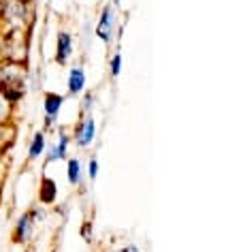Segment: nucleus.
<instances>
[{"mask_svg":"<svg viewBox=\"0 0 241 252\" xmlns=\"http://www.w3.org/2000/svg\"><path fill=\"white\" fill-rule=\"evenodd\" d=\"M45 148H47L45 133H43V130H36V133L32 135V141H30V146H28V158L36 160L43 152H45Z\"/></svg>","mask_w":241,"mask_h":252,"instance_id":"obj_12","label":"nucleus"},{"mask_svg":"<svg viewBox=\"0 0 241 252\" xmlns=\"http://www.w3.org/2000/svg\"><path fill=\"white\" fill-rule=\"evenodd\" d=\"M86 88V68L84 66H73L66 75V90L71 96H77V94L84 92Z\"/></svg>","mask_w":241,"mask_h":252,"instance_id":"obj_10","label":"nucleus"},{"mask_svg":"<svg viewBox=\"0 0 241 252\" xmlns=\"http://www.w3.org/2000/svg\"><path fill=\"white\" fill-rule=\"evenodd\" d=\"M68 143H71V135L66 133V128H58V143H54V146H49V152H47V162H58V160H64V158H66Z\"/></svg>","mask_w":241,"mask_h":252,"instance_id":"obj_9","label":"nucleus"},{"mask_svg":"<svg viewBox=\"0 0 241 252\" xmlns=\"http://www.w3.org/2000/svg\"><path fill=\"white\" fill-rule=\"evenodd\" d=\"M75 143H77L79 148H88L90 143L94 141V137H96V122H94L92 116H81V120L75 126Z\"/></svg>","mask_w":241,"mask_h":252,"instance_id":"obj_5","label":"nucleus"},{"mask_svg":"<svg viewBox=\"0 0 241 252\" xmlns=\"http://www.w3.org/2000/svg\"><path fill=\"white\" fill-rule=\"evenodd\" d=\"M11 116H13V103H11V100L0 92V126L9 124Z\"/></svg>","mask_w":241,"mask_h":252,"instance_id":"obj_14","label":"nucleus"},{"mask_svg":"<svg viewBox=\"0 0 241 252\" xmlns=\"http://www.w3.org/2000/svg\"><path fill=\"white\" fill-rule=\"evenodd\" d=\"M39 199L45 205H54L58 201V184L52 178H43L39 186Z\"/></svg>","mask_w":241,"mask_h":252,"instance_id":"obj_11","label":"nucleus"},{"mask_svg":"<svg viewBox=\"0 0 241 252\" xmlns=\"http://www.w3.org/2000/svg\"><path fill=\"white\" fill-rule=\"evenodd\" d=\"M0 92L13 105L26 94V64L9 60L0 62Z\"/></svg>","mask_w":241,"mask_h":252,"instance_id":"obj_1","label":"nucleus"},{"mask_svg":"<svg viewBox=\"0 0 241 252\" xmlns=\"http://www.w3.org/2000/svg\"><path fill=\"white\" fill-rule=\"evenodd\" d=\"M73 56V34L66 30L58 32V41H56V62L58 64H66Z\"/></svg>","mask_w":241,"mask_h":252,"instance_id":"obj_8","label":"nucleus"},{"mask_svg":"<svg viewBox=\"0 0 241 252\" xmlns=\"http://www.w3.org/2000/svg\"><path fill=\"white\" fill-rule=\"evenodd\" d=\"M62 103H64V96L56 92H47L45 98H43V109H45V128H52L56 124V120L60 116Z\"/></svg>","mask_w":241,"mask_h":252,"instance_id":"obj_6","label":"nucleus"},{"mask_svg":"<svg viewBox=\"0 0 241 252\" xmlns=\"http://www.w3.org/2000/svg\"><path fill=\"white\" fill-rule=\"evenodd\" d=\"M120 71H122V54H113V58H111V75L113 77H118Z\"/></svg>","mask_w":241,"mask_h":252,"instance_id":"obj_15","label":"nucleus"},{"mask_svg":"<svg viewBox=\"0 0 241 252\" xmlns=\"http://www.w3.org/2000/svg\"><path fill=\"white\" fill-rule=\"evenodd\" d=\"M92 103H94V94H84V100H81V113H88V111H92Z\"/></svg>","mask_w":241,"mask_h":252,"instance_id":"obj_17","label":"nucleus"},{"mask_svg":"<svg viewBox=\"0 0 241 252\" xmlns=\"http://www.w3.org/2000/svg\"><path fill=\"white\" fill-rule=\"evenodd\" d=\"M0 45H2V58L9 62H20L26 64L28 58V39L24 30H7L0 34Z\"/></svg>","mask_w":241,"mask_h":252,"instance_id":"obj_3","label":"nucleus"},{"mask_svg":"<svg viewBox=\"0 0 241 252\" xmlns=\"http://www.w3.org/2000/svg\"><path fill=\"white\" fill-rule=\"evenodd\" d=\"M113 252H139V248H137V246H132V244H128V246H122V248H118Z\"/></svg>","mask_w":241,"mask_h":252,"instance_id":"obj_19","label":"nucleus"},{"mask_svg":"<svg viewBox=\"0 0 241 252\" xmlns=\"http://www.w3.org/2000/svg\"><path fill=\"white\" fill-rule=\"evenodd\" d=\"M88 175H90V180H96V175H98V160L96 158H90V162H88Z\"/></svg>","mask_w":241,"mask_h":252,"instance_id":"obj_18","label":"nucleus"},{"mask_svg":"<svg viewBox=\"0 0 241 252\" xmlns=\"http://www.w3.org/2000/svg\"><path fill=\"white\" fill-rule=\"evenodd\" d=\"M81 237H84L86 242H92L94 233H92V222H90V220H86V222L81 224Z\"/></svg>","mask_w":241,"mask_h":252,"instance_id":"obj_16","label":"nucleus"},{"mask_svg":"<svg viewBox=\"0 0 241 252\" xmlns=\"http://www.w3.org/2000/svg\"><path fill=\"white\" fill-rule=\"evenodd\" d=\"M43 216V212L39 207H32L28 210L26 214H22L15 222V229H13V242L17 244H28L34 235V226H36V220Z\"/></svg>","mask_w":241,"mask_h":252,"instance_id":"obj_4","label":"nucleus"},{"mask_svg":"<svg viewBox=\"0 0 241 252\" xmlns=\"http://www.w3.org/2000/svg\"><path fill=\"white\" fill-rule=\"evenodd\" d=\"M26 252H32V250H26Z\"/></svg>","mask_w":241,"mask_h":252,"instance_id":"obj_20","label":"nucleus"},{"mask_svg":"<svg viewBox=\"0 0 241 252\" xmlns=\"http://www.w3.org/2000/svg\"><path fill=\"white\" fill-rule=\"evenodd\" d=\"M84 178V169H81L79 158H68L66 160V180L71 186H77Z\"/></svg>","mask_w":241,"mask_h":252,"instance_id":"obj_13","label":"nucleus"},{"mask_svg":"<svg viewBox=\"0 0 241 252\" xmlns=\"http://www.w3.org/2000/svg\"><path fill=\"white\" fill-rule=\"evenodd\" d=\"M30 7L26 0H0V24L7 30H26Z\"/></svg>","mask_w":241,"mask_h":252,"instance_id":"obj_2","label":"nucleus"},{"mask_svg":"<svg viewBox=\"0 0 241 252\" xmlns=\"http://www.w3.org/2000/svg\"><path fill=\"white\" fill-rule=\"evenodd\" d=\"M113 22H116V13H113V7L107 4V7L100 11V17L96 22V36L105 43H111L113 39Z\"/></svg>","mask_w":241,"mask_h":252,"instance_id":"obj_7","label":"nucleus"}]
</instances>
